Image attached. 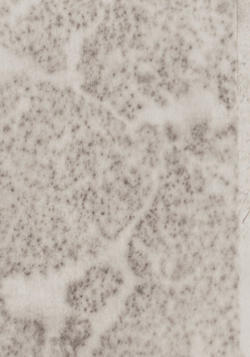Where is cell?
<instances>
[{
  "label": "cell",
  "instance_id": "cell-1",
  "mask_svg": "<svg viewBox=\"0 0 250 357\" xmlns=\"http://www.w3.org/2000/svg\"><path fill=\"white\" fill-rule=\"evenodd\" d=\"M18 22L16 52L45 74L65 72L68 67V47L72 30L61 1L34 3Z\"/></svg>",
  "mask_w": 250,
  "mask_h": 357
},
{
  "label": "cell",
  "instance_id": "cell-2",
  "mask_svg": "<svg viewBox=\"0 0 250 357\" xmlns=\"http://www.w3.org/2000/svg\"><path fill=\"white\" fill-rule=\"evenodd\" d=\"M123 284L118 269L109 264L95 265L67 284L64 302L72 312L95 314L119 293Z\"/></svg>",
  "mask_w": 250,
  "mask_h": 357
},
{
  "label": "cell",
  "instance_id": "cell-3",
  "mask_svg": "<svg viewBox=\"0 0 250 357\" xmlns=\"http://www.w3.org/2000/svg\"><path fill=\"white\" fill-rule=\"evenodd\" d=\"M49 328L36 313L11 315L0 326V357H45Z\"/></svg>",
  "mask_w": 250,
  "mask_h": 357
},
{
  "label": "cell",
  "instance_id": "cell-4",
  "mask_svg": "<svg viewBox=\"0 0 250 357\" xmlns=\"http://www.w3.org/2000/svg\"><path fill=\"white\" fill-rule=\"evenodd\" d=\"M93 326L84 315L71 312L49 337L45 357H81L93 335Z\"/></svg>",
  "mask_w": 250,
  "mask_h": 357
},
{
  "label": "cell",
  "instance_id": "cell-5",
  "mask_svg": "<svg viewBox=\"0 0 250 357\" xmlns=\"http://www.w3.org/2000/svg\"><path fill=\"white\" fill-rule=\"evenodd\" d=\"M62 10L72 30L87 29L96 20L98 5L95 1H61Z\"/></svg>",
  "mask_w": 250,
  "mask_h": 357
},
{
  "label": "cell",
  "instance_id": "cell-6",
  "mask_svg": "<svg viewBox=\"0 0 250 357\" xmlns=\"http://www.w3.org/2000/svg\"><path fill=\"white\" fill-rule=\"evenodd\" d=\"M11 315L5 298L0 294V326L3 324Z\"/></svg>",
  "mask_w": 250,
  "mask_h": 357
},
{
  "label": "cell",
  "instance_id": "cell-7",
  "mask_svg": "<svg viewBox=\"0 0 250 357\" xmlns=\"http://www.w3.org/2000/svg\"><path fill=\"white\" fill-rule=\"evenodd\" d=\"M164 130L170 141L174 142L178 138L177 128L173 123L167 122L164 126Z\"/></svg>",
  "mask_w": 250,
  "mask_h": 357
}]
</instances>
